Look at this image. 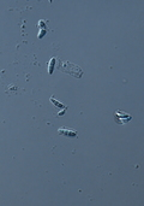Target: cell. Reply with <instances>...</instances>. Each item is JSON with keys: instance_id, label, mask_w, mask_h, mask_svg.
I'll return each mask as SVG.
<instances>
[{"instance_id": "277c9868", "label": "cell", "mask_w": 144, "mask_h": 206, "mask_svg": "<svg viewBox=\"0 0 144 206\" xmlns=\"http://www.w3.org/2000/svg\"><path fill=\"white\" fill-rule=\"evenodd\" d=\"M37 25H39V28L41 29V31L39 33V38L41 39V38H43L45 33L47 31V28H46V27H45V20H40V22L37 23Z\"/></svg>"}, {"instance_id": "7a4b0ae2", "label": "cell", "mask_w": 144, "mask_h": 206, "mask_svg": "<svg viewBox=\"0 0 144 206\" xmlns=\"http://www.w3.org/2000/svg\"><path fill=\"white\" fill-rule=\"evenodd\" d=\"M114 118L115 121L119 123V124H124V123H127L130 119H131V115H128L126 112H122V111H115L114 112Z\"/></svg>"}, {"instance_id": "3957f363", "label": "cell", "mask_w": 144, "mask_h": 206, "mask_svg": "<svg viewBox=\"0 0 144 206\" xmlns=\"http://www.w3.org/2000/svg\"><path fill=\"white\" fill-rule=\"evenodd\" d=\"M59 135H66V136H77V132L74 129H70V128H60L58 130Z\"/></svg>"}, {"instance_id": "8992f818", "label": "cell", "mask_w": 144, "mask_h": 206, "mask_svg": "<svg viewBox=\"0 0 144 206\" xmlns=\"http://www.w3.org/2000/svg\"><path fill=\"white\" fill-rule=\"evenodd\" d=\"M51 101H52V102H53V104H54V106H58V107H61V108H63V110H66V108H67V107H66L65 105H61V104H60V102H59V101H57V100H55V99H54V98H51Z\"/></svg>"}, {"instance_id": "5b68a950", "label": "cell", "mask_w": 144, "mask_h": 206, "mask_svg": "<svg viewBox=\"0 0 144 206\" xmlns=\"http://www.w3.org/2000/svg\"><path fill=\"white\" fill-rule=\"evenodd\" d=\"M55 61H57L55 58H52L51 61H49V65H48V74L49 75L53 74V69H54V65H55Z\"/></svg>"}, {"instance_id": "6da1fadb", "label": "cell", "mask_w": 144, "mask_h": 206, "mask_svg": "<svg viewBox=\"0 0 144 206\" xmlns=\"http://www.w3.org/2000/svg\"><path fill=\"white\" fill-rule=\"evenodd\" d=\"M60 69L64 72H67L68 75H72L73 77H80L82 74H83V71L80 70L79 66H77L76 64L70 63V61H64V63H61Z\"/></svg>"}]
</instances>
